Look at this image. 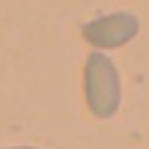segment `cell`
Masks as SVG:
<instances>
[{
  "label": "cell",
  "instance_id": "3957f363",
  "mask_svg": "<svg viewBox=\"0 0 149 149\" xmlns=\"http://www.w3.org/2000/svg\"><path fill=\"white\" fill-rule=\"evenodd\" d=\"M5 149H37V147H5Z\"/></svg>",
  "mask_w": 149,
  "mask_h": 149
},
{
  "label": "cell",
  "instance_id": "7a4b0ae2",
  "mask_svg": "<svg viewBox=\"0 0 149 149\" xmlns=\"http://www.w3.org/2000/svg\"><path fill=\"white\" fill-rule=\"evenodd\" d=\"M81 34L97 50H115V47H123L131 39H136V34H139V18L134 13H126V10L107 13V16H100V18L84 24Z\"/></svg>",
  "mask_w": 149,
  "mask_h": 149
},
{
  "label": "cell",
  "instance_id": "6da1fadb",
  "mask_svg": "<svg viewBox=\"0 0 149 149\" xmlns=\"http://www.w3.org/2000/svg\"><path fill=\"white\" fill-rule=\"evenodd\" d=\"M84 100L97 118H113L120 107V76L105 52H92L84 63Z\"/></svg>",
  "mask_w": 149,
  "mask_h": 149
}]
</instances>
